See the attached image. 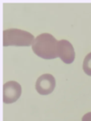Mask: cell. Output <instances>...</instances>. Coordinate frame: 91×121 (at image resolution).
<instances>
[{
	"label": "cell",
	"instance_id": "cell-1",
	"mask_svg": "<svg viewBox=\"0 0 91 121\" xmlns=\"http://www.w3.org/2000/svg\"><path fill=\"white\" fill-rule=\"evenodd\" d=\"M58 41L51 34L44 32L35 37L32 48L33 52L44 59H54L57 56Z\"/></svg>",
	"mask_w": 91,
	"mask_h": 121
},
{
	"label": "cell",
	"instance_id": "cell-2",
	"mask_svg": "<svg viewBox=\"0 0 91 121\" xmlns=\"http://www.w3.org/2000/svg\"><path fill=\"white\" fill-rule=\"evenodd\" d=\"M34 40L35 37L32 33L21 29L8 28L3 32V44L4 47H28L32 45Z\"/></svg>",
	"mask_w": 91,
	"mask_h": 121
},
{
	"label": "cell",
	"instance_id": "cell-3",
	"mask_svg": "<svg viewBox=\"0 0 91 121\" xmlns=\"http://www.w3.org/2000/svg\"><path fill=\"white\" fill-rule=\"evenodd\" d=\"M22 94L20 84L15 81H9L4 83L3 87V100L5 104H11L18 99Z\"/></svg>",
	"mask_w": 91,
	"mask_h": 121
},
{
	"label": "cell",
	"instance_id": "cell-4",
	"mask_svg": "<svg viewBox=\"0 0 91 121\" xmlns=\"http://www.w3.org/2000/svg\"><path fill=\"white\" fill-rule=\"evenodd\" d=\"M56 86V80L54 76L49 73L42 74L37 78L35 84L36 91L40 95H49L53 91Z\"/></svg>",
	"mask_w": 91,
	"mask_h": 121
},
{
	"label": "cell",
	"instance_id": "cell-5",
	"mask_svg": "<svg viewBox=\"0 0 91 121\" xmlns=\"http://www.w3.org/2000/svg\"><path fill=\"white\" fill-rule=\"evenodd\" d=\"M57 56L66 64L72 63L75 57V53L72 44L66 39L58 41Z\"/></svg>",
	"mask_w": 91,
	"mask_h": 121
},
{
	"label": "cell",
	"instance_id": "cell-6",
	"mask_svg": "<svg viewBox=\"0 0 91 121\" xmlns=\"http://www.w3.org/2000/svg\"><path fill=\"white\" fill-rule=\"evenodd\" d=\"M83 70L85 74L91 76V52L88 53L83 60Z\"/></svg>",
	"mask_w": 91,
	"mask_h": 121
},
{
	"label": "cell",
	"instance_id": "cell-7",
	"mask_svg": "<svg viewBox=\"0 0 91 121\" xmlns=\"http://www.w3.org/2000/svg\"><path fill=\"white\" fill-rule=\"evenodd\" d=\"M81 121H91V112L86 113L82 117Z\"/></svg>",
	"mask_w": 91,
	"mask_h": 121
}]
</instances>
